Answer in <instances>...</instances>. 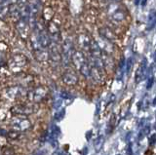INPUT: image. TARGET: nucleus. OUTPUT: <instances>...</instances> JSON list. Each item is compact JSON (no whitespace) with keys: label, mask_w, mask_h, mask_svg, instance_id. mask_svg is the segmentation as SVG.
Instances as JSON below:
<instances>
[{"label":"nucleus","mask_w":156,"mask_h":155,"mask_svg":"<svg viewBox=\"0 0 156 155\" xmlns=\"http://www.w3.org/2000/svg\"><path fill=\"white\" fill-rule=\"evenodd\" d=\"M153 82H154L153 77H151V78H149L148 81H147V85H146V88H147V89H150L151 87H152V85H153Z\"/></svg>","instance_id":"nucleus-24"},{"label":"nucleus","mask_w":156,"mask_h":155,"mask_svg":"<svg viewBox=\"0 0 156 155\" xmlns=\"http://www.w3.org/2000/svg\"><path fill=\"white\" fill-rule=\"evenodd\" d=\"M71 62L83 76L86 78H91V65L84 53L81 51H75L72 56Z\"/></svg>","instance_id":"nucleus-1"},{"label":"nucleus","mask_w":156,"mask_h":155,"mask_svg":"<svg viewBox=\"0 0 156 155\" xmlns=\"http://www.w3.org/2000/svg\"><path fill=\"white\" fill-rule=\"evenodd\" d=\"M28 5V0H18V6L21 9V11Z\"/></svg>","instance_id":"nucleus-20"},{"label":"nucleus","mask_w":156,"mask_h":155,"mask_svg":"<svg viewBox=\"0 0 156 155\" xmlns=\"http://www.w3.org/2000/svg\"><path fill=\"white\" fill-rule=\"evenodd\" d=\"M108 15L110 19L115 23H121L125 20V13L124 11L118 7L117 4H111L108 8Z\"/></svg>","instance_id":"nucleus-8"},{"label":"nucleus","mask_w":156,"mask_h":155,"mask_svg":"<svg viewBox=\"0 0 156 155\" xmlns=\"http://www.w3.org/2000/svg\"><path fill=\"white\" fill-rule=\"evenodd\" d=\"M118 155H120V154H118Z\"/></svg>","instance_id":"nucleus-31"},{"label":"nucleus","mask_w":156,"mask_h":155,"mask_svg":"<svg viewBox=\"0 0 156 155\" xmlns=\"http://www.w3.org/2000/svg\"><path fill=\"white\" fill-rule=\"evenodd\" d=\"M156 26V11L155 10H152L150 11L149 15H148V19H147V28L148 30H153Z\"/></svg>","instance_id":"nucleus-18"},{"label":"nucleus","mask_w":156,"mask_h":155,"mask_svg":"<svg viewBox=\"0 0 156 155\" xmlns=\"http://www.w3.org/2000/svg\"><path fill=\"white\" fill-rule=\"evenodd\" d=\"M128 154H129V155H132V154H133V152H132L131 145H129V146H128Z\"/></svg>","instance_id":"nucleus-26"},{"label":"nucleus","mask_w":156,"mask_h":155,"mask_svg":"<svg viewBox=\"0 0 156 155\" xmlns=\"http://www.w3.org/2000/svg\"><path fill=\"white\" fill-rule=\"evenodd\" d=\"M27 65V59L23 55H15L7 62V69L12 73H21Z\"/></svg>","instance_id":"nucleus-2"},{"label":"nucleus","mask_w":156,"mask_h":155,"mask_svg":"<svg viewBox=\"0 0 156 155\" xmlns=\"http://www.w3.org/2000/svg\"><path fill=\"white\" fill-rule=\"evenodd\" d=\"M78 40V44L82 48V49H85L87 51H91L92 46H93V42L91 41L90 37L88 36L85 33H81V34L78 36L77 38Z\"/></svg>","instance_id":"nucleus-13"},{"label":"nucleus","mask_w":156,"mask_h":155,"mask_svg":"<svg viewBox=\"0 0 156 155\" xmlns=\"http://www.w3.org/2000/svg\"><path fill=\"white\" fill-rule=\"evenodd\" d=\"M33 53H34V56L36 58V60L41 62H47L48 60H50V51H48V49H46V48H42V49L35 51Z\"/></svg>","instance_id":"nucleus-15"},{"label":"nucleus","mask_w":156,"mask_h":155,"mask_svg":"<svg viewBox=\"0 0 156 155\" xmlns=\"http://www.w3.org/2000/svg\"><path fill=\"white\" fill-rule=\"evenodd\" d=\"M16 28L19 33V35L21 36L23 39H27L29 37L30 33H29V30H30V25H29V20L22 17L19 21H17L16 23Z\"/></svg>","instance_id":"nucleus-6"},{"label":"nucleus","mask_w":156,"mask_h":155,"mask_svg":"<svg viewBox=\"0 0 156 155\" xmlns=\"http://www.w3.org/2000/svg\"><path fill=\"white\" fill-rule=\"evenodd\" d=\"M153 104L156 105V97H155V99H154V100H153Z\"/></svg>","instance_id":"nucleus-29"},{"label":"nucleus","mask_w":156,"mask_h":155,"mask_svg":"<svg viewBox=\"0 0 156 155\" xmlns=\"http://www.w3.org/2000/svg\"><path fill=\"white\" fill-rule=\"evenodd\" d=\"M111 1H114V2H116V3H117V2H120L121 0H111Z\"/></svg>","instance_id":"nucleus-28"},{"label":"nucleus","mask_w":156,"mask_h":155,"mask_svg":"<svg viewBox=\"0 0 156 155\" xmlns=\"http://www.w3.org/2000/svg\"><path fill=\"white\" fill-rule=\"evenodd\" d=\"M48 94V90L43 86H39L31 90L30 92H28V99L34 103H39V101H42L44 99L47 97Z\"/></svg>","instance_id":"nucleus-7"},{"label":"nucleus","mask_w":156,"mask_h":155,"mask_svg":"<svg viewBox=\"0 0 156 155\" xmlns=\"http://www.w3.org/2000/svg\"><path fill=\"white\" fill-rule=\"evenodd\" d=\"M156 143V134L152 135L151 137L149 138V144L150 145H153Z\"/></svg>","instance_id":"nucleus-23"},{"label":"nucleus","mask_w":156,"mask_h":155,"mask_svg":"<svg viewBox=\"0 0 156 155\" xmlns=\"http://www.w3.org/2000/svg\"><path fill=\"white\" fill-rule=\"evenodd\" d=\"M131 67H132V59H128L126 62V72L129 73L130 70H131Z\"/></svg>","instance_id":"nucleus-21"},{"label":"nucleus","mask_w":156,"mask_h":155,"mask_svg":"<svg viewBox=\"0 0 156 155\" xmlns=\"http://www.w3.org/2000/svg\"><path fill=\"white\" fill-rule=\"evenodd\" d=\"M48 32L51 37V40L53 43L60 44L61 43V31L58 26L54 22H51L48 26Z\"/></svg>","instance_id":"nucleus-9"},{"label":"nucleus","mask_w":156,"mask_h":155,"mask_svg":"<svg viewBox=\"0 0 156 155\" xmlns=\"http://www.w3.org/2000/svg\"><path fill=\"white\" fill-rule=\"evenodd\" d=\"M62 81L68 86H74L78 83V76L71 70H67L62 74Z\"/></svg>","instance_id":"nucleus-12"},{"label":"nucleus","mask_w":156,"mask_h":155,"mask_svg":"<svg viewBox=\"0 0 156 155\" xmlns=\"http://www.w3.org/2000/svg\"><path fill=\"white\" fill-rule=\"evenodd\" d=\"M7 137L10 139H18L20 137V133L15 130H12L10 132H7Z\"/></svg>","instance_id":"nucleus-19"},{"label":"nucleus","mask_w":156,"mask_h":155,"mask_svg":"<svg viewBox=\"0 0 156 155\" xmlns=\"http://www.w3.org/2000/svg\"><path fill=\"white\" fill-rule=\"evenodd\" d=\"M155 62H156V52H155Z\"/></svg>","instance_id":"nucleus-30"},{"label":"nucleus","mask_w":156,"mask_h":155,"mask_svg":"<svg viewBox=\"0 0 156 155\" xmlns=\"http://www.w3.org/2000/svg\"><path fill=\"white\" fill-rule=\"evenodd\" d=\"M96 44L98 45V47H99L102 52L107 53V54H111V53L114 51L113 43L105 39V38H102L101 36H100V38H98V39L96 40Z\"/></svg>","instance_id":"nucleus-11"},{"label":"nucleus","mask_w":156,"mask_h":155,"mask_svg":"<svg viewBox=\"0 0 156 155\" xmlns=\"http://www.w3.org/2000/svg\"><path fill=\"white\" fill-rule=\"evenodd\" d=\"M63 113H65V111H62V112H60V113H57L55 115V119L56 120H61L63 117Z\"/></svg>","instance_id":"nucleus-25"},{"label":"nucleus","mask_w":156,"mask_h":155,"mask_svg":"<svg viewBox=\"0 0 156 155\" xmlns=\"http://www.w3.org/2000/svg\"><path fill=\"white\" fill-rule=\"evenodd\" d=\"M3 98L6 99L7 100L14 101L20 98H22L23 96V88L19 86H12L9 87L5 91H3Z\"/></svg>","instance_id":"nucleus-5"},{"label":"nucleus","mask_w":156,"mask_h":155,"mask_svg":"<svg viewBox=\"0 0 156 155\" xmlns=\"http://www.w3.org/2000/svg\"><path fill=\"white\" fill-rule=\"evenodd\" d=\"M145 71H146V61L144 60V62H141V65H140L139 69L136 70V83L144 79Z\"/></svg>","instance_id":"nucleus-17"},{"label":"nucleus","mask_w":156,"mask_h":155,"mask_svg":"<svg viewBox=\"0 0 156 155\" xmlns=\"http://www.w3.org/2000/svg\"><path fill=\"white\" fill-rule=\"evenodd\" d=\"M99 33H100L101 37L105 38V39L108 40V41H110L112 43H113L114 41H116V39H117L116 34L110 30L109 27H106V26L101 27L99 30Z\"/></svg>","instance_id":"nucleus-14"},{"label":"nucleus","mask_w":156,"mask_h":155,"mask_svg":"<svg viewBox=\"0 0 156 155\" xmlns=\"http://www.w3.org/2000/svg\"><path fill=\"white\" fill-rule=\"evenodd\" d=\"M61 97H62V99L69 100V99L71 98V95H70V94H68V93H66V91H62V93H61Z\"/></svg>","instance_id":"nucleus-22"},{"label":"nucleus","mask_w":156,"mask_h":155,"mask_svg":"<svg viewBox=\"0 0 156 155\" xmlns=\"http://www.w3.org/2000/svg\"><path fill=\"white\" fill-rule=\"evenodd\" d=\"M10 12H11V5L6 2L3 1L1 2V7H0V15H1V19L2 20H5L6 18H8V16L10 15Z\"/></svg>","instance_id":"nucleus-16"},{"label":"nucleus","mask_w":156,"mask_h":155,"mask_svg":"<svg viewBox=\"0 0 156 155\" xmlns=\"http://www.w3.org/2000/svg\"><path fill=\"white\" fill-rule=\"evenodd\" d=\"M74 52L75 51L73 50V43L71 39L67 38L63 41L62 45V62L66 66H67L70 61H72V56Z\"/></svg>","instance_id":"nucleus-3"},{"label":"nucleus","mask_w":156,"mask_h":155,"mask_svg":"<svg viewBox=\"0 0 156 155\" xmlns=\"http://www.w3.org/2000/svg\"><path fill=\"white\" fill-rule=\"evenodd\" d=\"M141 1H143V0H135V4L136 5H139V4L141 3Z\"/></svg>","instance_id":"nucleus-27"},{"label":"nucleus","mask_w":156,"mask_h":155,"mask_svg":"<svg viewBox=\"0 0 156 155\" xmlns=\"http://www.w3.org/2000/svg\"><path fill=\"white\" fill-rule=\"evenodd\" d=\"M33 111L34 110L32 108V106L23 105V104L15 105V106H12V108H11V112L14 115H18V116H27L29 114H31Z\"/></svg>","instance_id":"nucleus-10"},{"label":"nucleus","mask_w":156,"mask_h":155,"mask_svg":"<svg viewBox=\"0 0 156 155\" xmlns=\"http://www.w3.org/2000/svg\"><path fill=\"white\" fill-rule=\"evenodd\" d=\"M10 125L13 130L17 131V132H21V131H27L30 129L31 124L29 120L27 119L24 116H18L15 115L14 117L10 121Z\"/></svg>","instance_id":"nucleus-4"}]
</instances>
